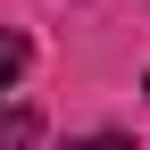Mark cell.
I'll return each mask as SVG.
<instances>
[{
	"label": "cell",
	"mask_w": 150,
	"mask_h": 150,
	"mask_svg": "<svg viewBox=\"0 0 150 150\" xmlns=\"http://www.w3.org/2000/svg\"><path fill=\"white\" fill-rule=\"evenodd\" d=\"M67 150H134L125 134H83V142H67Z\"/></svg>",
	"instance_id": "obj_1"
}]
</instances>
